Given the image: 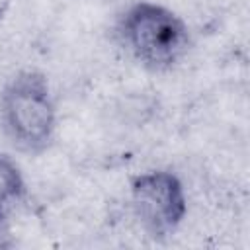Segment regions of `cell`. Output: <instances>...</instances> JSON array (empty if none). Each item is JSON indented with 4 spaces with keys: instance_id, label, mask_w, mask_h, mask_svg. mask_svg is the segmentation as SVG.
Here are the masks:
<instances>
[{
    "instance_id": "7a4b0ae2",
    "label": "cell",
    "mask_w": 250,
    "mask_h": 250,
    "mask_svg": "<svg viewBox=\"0 0 250 250\" xmlns=\"http://www.w3.org/2000/svg\"><path fill=\"white\" fill-rule=\"evenodd\" d=\"M0 129L21 154H45L57 137L59 109L45 72L20 68L0 88Z\"/></svg>"
},
{
    "instance_id": "3957f363",
    "label": "cell",
    "mask_w": 250,
    "mask_h": 250,
    "mask_svg": "<svg viewBox=\"0 0 250 250\" xmlns=\"http://www.w3.org/2000/svg\"><path fill=\"white\" fill-rule=\"evenodd\" d=\"M129 203L141 230L154 242L172 238L188 217V191L168 168L139 172L129 182Z\"/></svg>"
},
{
    "instance_id": "6da1fadb",
    "label": "cell",
    "mask_w": 250,
    "mask_h": 250,
    "mask_svg": "<svg viewBox=\"0 0 250 250\" xmlns=\"http://www.w3.org/2000/svg\"><path fill=\"white\" fill-rule=\"evenodd\" d=\"M111 37L137 66L152 74L176 70L193 49L188 21L154 0H133L113 18Z\"/></svg>"
},
{
    "instance_id": "8992f818",
    "label": "cell",
    "mask_w": 250,
    "mask_h": 250,
    "mask_svg": "<svg viewBox=\"0 0 250 250\" xmlns=\"http://www.w3.org/2000/svg\"><path fill=\"white\" fill-rule=\"evenodd\" d=\"M10 6H12V0H0V21L6 18V14H8Z\"/></svg>"
},
{
    "instance_id": "5b68a950",
    "label": "cell",
    "mask_w": 250,
    "mask_h": 250,
    "mask_svg": "<svg viewBox=\"0 0 250 250\" xmlns=\"http://www.w3.org/2000/svg\"><path fill=\"white\" fill-rule=\"evenodd\" d=\"M14 209H10L6 203L0 201V248H10L12 234H10V215Z\"/></svg>"
},
{
    "instance_id": "277c9868",
    "label": "cell",
    "mask_w": 250,
    "mask_h": 250,
    "mask_svg": "<svg viewBox=\"0 0 250 250\" xmlns=\"http://www.w3.org/2000/svg\"><path fill=\"white\" fill-rule=\"evenodd\" d=\"M27 199V182L20 164L6 152H0V201L16 209Z\"/></svg>"
}]
</instances>
